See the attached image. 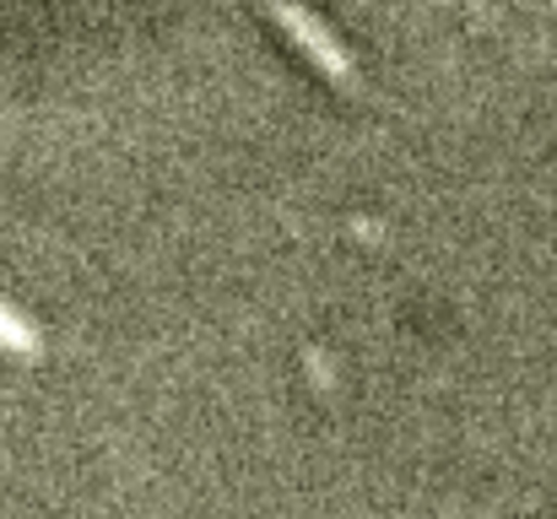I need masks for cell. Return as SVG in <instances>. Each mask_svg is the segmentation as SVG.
Listing matches in <instances>:
<instances>
[{
	"label": "cell",
	"mask_w": 557,
	"mask_h": 519,
	"mask_svg": "<svg viewBox=\"0 0 557 519\" xmlns=\"http://www.w3.org/2000/svg\"><path fill=\"white\" fill-rule=\"evenodd\" d=\"M260 5H265V16H271V22H276V27L309 54V60H314L320 76H331L336 87H358V65H352L347 44H342V38H336V33H331L304 0H260Z\"/></svg>",
	"instance_id": "cell-1"
},
{
	"label": "cell",
	"mask_w": 557,
	"mask_h": 519,
	"mask_svg": "<svg viewBox=\"0 0 557 519\" xmlns=\"http://www.w3.org/2000/svg\"><path fill=\"white\" fill-rule=\"evenodd\" d=\"M0 346L16 351V357H38V351H44V346H38V331H33L16 309H5V304H0Z\"/></svg>",
	"instance_id": "cell-2"
}]
</instances>
